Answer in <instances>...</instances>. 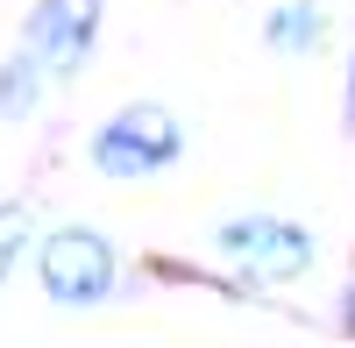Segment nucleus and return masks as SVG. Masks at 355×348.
Listing matches in <instances>:
<instances>
[{"instance_id":"2","label":"nucleus","mask_w":355,"mask_h":348,"mask_svg":"<svg viewBox=\"0 0 355 348\" xmlns=\"http://www.w3.org/2000/svg\"><path fill=\"white\" fill-rule=\"evenodd\" d=\"M178 157V121L164 107H128L114 128L93 135V164L107 171V178H150L157 164Z\"/></svg>"},{"instance_id":"4","label":"nucleus","mask_w":355,"mask_h":348,"mask_svg":"<svg viewBox=\"0 0 355 348\" xmlns=\"http://www.w3.org/2000/svg\"><path fill=\"white\" fill-rule=\"evenodd\" d=\"M220 256L256 277H299L313 263V242L291 220H234V227H220Z\"/></svg>"},{"instance_id":"1","label":"nucleus","mask_w":355,"mask_h":348,"mask_svg":"<svg viewBox=\"0 0 355 348\" xmlns=\"http://www.w3.org/2000/svg\"><path fill=\"white\" fill-rule=\"evenodd\" d=\"M43 284H50V299H64V306H100L114 292V249L93 227H57L43 242Z\"/></svg>"},{"instance_id":"5","label":"nucleus","mask_w":355,"mask_h":348,"mask_svg":"<svg viewBox=\"0 0 355 348\" xmlns=\"http://www.w3.org/2000/svg\"><path fill=\"white\" fill-rule=\"evenodd\" d=\"M21 235H28V214H21V207H8V214H0V277H8V263H15Z\"/></svg>"},{"instance_id":"3","label":"nucleus","mask_w":355,"mask_h":348,"mask_svg":"<svg viewBox=\"0 0 355 348\" xmlns=\"http://www.w3.org/2000/svg\"><path fill=\"white\" fill-rule=\"evenodd\" d=\"M93 21H100L93 0H43L36 21H28V50H21V64L36 71V78H71V71L85 64Z\"/></svg>"},{"instance_id":"8","label":"nucleus","mask_w":355,"mask_h":348,"mask_svg":"<svg viewBox=\"0 0 355 348\" xmlns=\"http://www.w3.org/2000/svg\"><path fill=\"white\" fill-rule=\"evenodd\" d=\"M348 320H355V306H348Z\"/></svg>"},{"instance_id":"7","label":"nucleus","mask_w":355,"mask_h":348,"mask_svg":"<svg viewBox=\"0 0 355 348\" xmlns=\"http://www.w3.org/2000/svg\"><path fill=\"white\" fill-rule=\"evenodd\" d=\"M348 121H355V100H348Z\"/></svg>"},{"instance_id":"6","label":"nucleus","mask_w":355,"mask_h":348,"mask_svg":"<svg viewBox=\"0 0 355 348\" xmlns=\"http://www.w3.org/2000/svg\"><path fill=\"white\" fill-rule=\"evenodd\" d=\"M270 43H313V15H277L270 21Z\"/></svg>"}]
</instances>
